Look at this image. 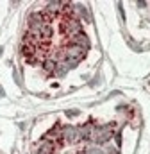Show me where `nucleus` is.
<instances>
[{"label": "nucleus", "mask_w": 150, "mask_h": 154, "mask_svg": "<svg viewBox=\"0 0 150 154\" xmlns=\"http://www.w3.org/2000/svg\"><path fill=\"white\" fill-rule=\"evenodd\" d=\"M66 43H70V45H77V47H80V48H84L86 52L89 50V39H88V36L82 32V34H77V36H74V38H70Z\"/></svg>", "instance_id": "obj_5"}, {"label": "nucleus", "mask_w": 150, "mask_h": 154, "mask_svg": "<svg viewBox=\"0 0 150 154\" xmlns=\"http://www.w3.org/2000/svg\"><path fill=\"white\" fill-rule=\"evenodd\" d=\"M63 5H64V2H48V4H46V7H45L43 11H46V13H48L50 16L57 18V16H61Z\"/></svg>", "instance_id": "obj_6"}, {"label": "nucleus", "mask_w": 150, "mask_h": 154, "mask_svg": "<svg viewBox=\"0 0 150 154\" xmlns=\"http://www.w3.org/2000/svg\"><path fill=\"white\" fill-rule=\"evenodd\" d=\"M61 32L66 36V38H74L77 34H82V23L79 18H70V20H61V25H59Z\"/></svg>", "instance_id": "obj_1"}, {"label": "nucleus", "mask_w": 150, "mask_h": 154, "mask_svg": "<svg viewBox=\"0 0 150 154\" xmlns=\"http://www.w3.org/2000/svg\"><path fill=\"white\" fill-rule=\"evenodd\" d=\"M84 56H86L84 48H80L77 45H70V43L64 45V59H74L77 63H80L84 59Z\"/></svg>", "instance_id": "obj_2"}, {"label": "nucleus", "mask_w": 150, "mask_h": 154, "mask_svg": "<svg viewBox=\"0 0 150 154\" xmlns=\"http://www.w3.org/2000/svg\"><path fill=\"white\" fill-rule=\"evenodd\" d=\"M36 48L34 45H29V43H22V48H20V52H22V56L29 61L31 57H34V54H36Z\"/></svg>", "instance_id": "obj_8"}, {"label": "nucleus", "mask_w": 150, "mask_h": 154, "mask_svg": "<svg viewBox=\"0 0 150 154\" xmlns=\"http://www.w3.org/2000/svg\"><path fill=\"white\" fill-rule=\"evenodd\" d=\"M39 34H41L43 43L48 45L50 39H52V36H54V27H52V23H43V25L39 27Z\"/></svg>", "instance_id": "obj_7"}, {"label": "nucleus", "mask_w": 150, "mask_h": 154, "mask_svg": "<svg viewBox=\"0 0 150 154\" xmlns=\"http://www.w3.org/2000/svg\"><path fill=\"white\" fill-rule=\"evenodd\" d=\"M66 115L68 116H77L79 115V111H77V109H72V111H66Z\"/></svg>", "instance_id": "obj_11"}, {"label": "nucleus", "mask_w": 150, "mask_h": 154, "mask_svg": "<svg viewBox=\"0 0 150 154\" xmlns=\"http://www.w3.org/2000/svg\"><path fill=\"white\" fill-rule=\"evenodd\" d=\"M63 140H64V143H77L79 142V127L64 125L63 127Z\"/></svg>", "instance_id": "obj_4"}, {"label": "nucleus", "mask_w": 150, "mask_h": 154, "mask_svg": "<svg viewBox=\"0 0 150 154\" xmlns=\"http://www.w3.org/2000/svg\"><path fill=\"white\" fill-rule=\"evenodd\" d=\"M86 154H106V151H102L100 149V145H89V147H86Z\"/></svg>", "instance_id": "obj_10"}, {"label": "nucleus", "mask_w": 150, "mask_h": 154, "mask_svg": "<svg viewBox=\"0 0 150 154\" xmlns=\"http://www.w3.org/2000/svg\"><path fill=\"white\" fill-rule=\"evenodd\" d=\"M5 93H4V90H2V86H0V97H4Z\"/></svg>", "instance_id": "obj_12"}, {"label": "nucleus", "mask_w": 150, "mask_h": 154, "mask_svg": "<svg viewBox=\"0 0 150 154\" xmlns=\"http://www.w3.org/2000/svg\"><path fill=\"white\" fill-rule=\"evenodd\" d=\"M41 65H43V70H45V74H48V75H50V74H54V72H56V68H57V63H56L52 57H46V59H45Z\"/></svg>", "instance_id": "obj_9"}, {"label": "nucleus", "mask_w": 150, "mask_h": 154, "mask_svg": "<svg viewBox=\"0 0 150 154\" xmlns=\"http://www.w3.org/2000/svg\"><path fill=\"white\" fill-rule=\"evenodd\" d=\"M93 136H95V125L91 122L79 127V142H93Z\"/></svg>", "instance_id": "obj_3"}]
</instances>
